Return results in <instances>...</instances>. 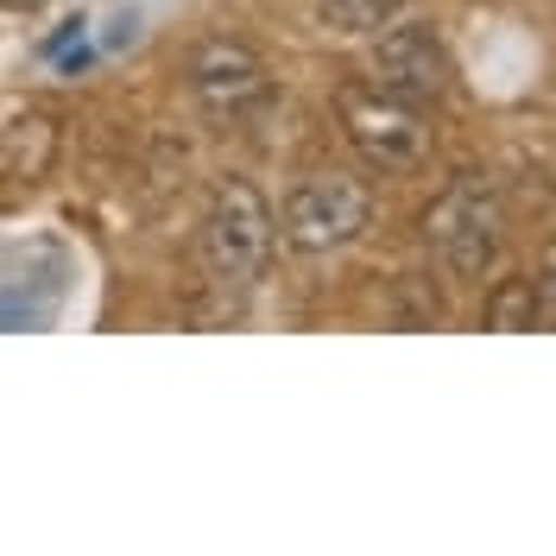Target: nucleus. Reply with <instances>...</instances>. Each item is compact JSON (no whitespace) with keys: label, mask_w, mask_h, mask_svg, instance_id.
Masks as SVG:
<instances>
[{"label":"nucleus","mask_w":556,"mask_h":556,"mask_svg":"<svg viewBox=\"0 0 556 556\" xmlns=\"http://www.w3.org/2000/svg\"><path fill=\"white\" fill-rule=\"evenodd\" d=\"M273 241H278V215L260 197V184L247 177H222L203 215V266L222 291H253L266 266H273Z\"/></svg>","instance_id":"obj_1"},{"label":"nucleus","mask_w":556,"mask_h":556,"mask_svg":"<svg viewBox=\"0 0 556 556\" xmlns=\"http://www.w3.org/2000/svg\"><path fill=\"white\" fill-rule=\"evenodd\" d=\"M500 228H506V208H500L493 177H481V172H462L450 190L430 203V215H424V241L437 247V260H443L455 278H481L486 266H493Z\"/></svg>","instance_id":"obj_2"},{"label":"nucleus","mask_w":556,"mask_h":556,"mask_svg":"<svg viewBox=\"0 0 556 556\" xmlns=\"http://www.w3.org/2000/svg\"><path fill=\"white\" fill-rule=\"evenodd\" d=\"M367 222H374V190L348 172H316V177H304V184H291L285 215H278L285 241L298 247V253L354 247L367 235Z\"/></svg>","instance_id":"obj_3"},{"label":"nucleus","mask_w":556,"mask_h":556,"mask_svg":"<svg viewBox=\"0 0 556 556\" xmlns=\"http://www.w3.org/2000/svg\"><path fill=\"white\" fill-rule=\"evenodd\" d=\"M342 127L354 139V152L386 177H405L430 159V127L424 114L405 102H392L380 89H348L342 96Z\"/></svg>","instance_id":"obj_4"},{"label":"nucleus","mask_w":556,"mask_h":556,"mask_svg":"<svg viewBox=\"0 0 556 556\" xmlns=\"http://www.w3.org/2000/svg\"><path fill=\"white\" fill-rule=\"evenodd\" d=\"M450 51H443V38L430 33V26H392L380 33V45L367 51V83L392 96V102L405 108H430L450 96Z\"/></svg>","instance_id":"obj_5"},{"label":"nucleus","mask_w":556,"mask_h":556,"mask_svg":"<svg viewBox=\"0 0 556 556\" xmlns=\"http://www.w3.org/2000/svg\"><path fill=\"white\" fill-rule=\"evenodd\" d=\"M190 96H197L203 114L228 121V114H241V108H253L266 96V64L247 45H235V38H215L190 64Z\"/></svg>","instance_id":"obj_6"},{"label":"nucleus","mask_w":556,"mask_h":556,"mask_svg":"<svg viewBox=\"0 0 556 556\" xmlns=\"http://www.w3.org/2000/svg\"><path fill=\"white\" fill-rule=\"evenodd\" d=\"M58 165V121L45 108H26L0 127V172L13 184H38V177Z\"/></svg>","instance_id":"obj_7"},{"label":"nucleus","mask_w":556,"mask_h":556,"mask_svg":"<svg viewBox=\"0 0 556 556\" xmlns=\"http://www.w3.org/2000/svg\"><path fill=\"white\" fill-rule=\"evenodd\" d=\"M405 7H417V0H323V26L342 33V38H361V33L392 26Z\"/></svg>","instance_id":"obj_8"},{"label":"nucleus","mask_w":556,"mask_h":556,"mask_svg":"<svg viewBox=\"0 0 556 556\" xmlns=\"http://www.w3.org/2000/svg\"><path fill=\"white\" fill-rule=\"evenodd\" d=\"M486 329H538V291H531V278H500L493 285Z\"/></svg>","instance_id":"obj_9"},{"label":"nucleus","mask_w":556,"mask_h":556,"mask_svg":"<svg viewBox=\"0 0 556 556\" xmlns=\"http://www.w3.org/2000/svg\"><path fill=\"white\" fill-rule=\"evenodd\" d=\"M531 291H538V329H556V241L544 247V260H538V278H531Z\"/></svg>","instance_id":"obj_10"},{"label":"nucleus","mask_w":556,"mask_h":556,"mask_svg":"<svg viewBox=\"0 0 556 556\" xmlns=\"http://www.w3.org/2000/svg\"><path fill=\"white\" fill-rule=\"evenodd\" d=\"M7 13H45V0H0Z\"/></svg>","instance_id":"obj_11"}]
</instances>
